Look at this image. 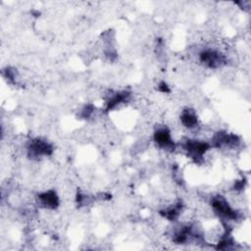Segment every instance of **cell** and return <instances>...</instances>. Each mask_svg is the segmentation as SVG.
Instances as JSON below:
<instances>
[{
	"instance_id": "obj_2",
	"label": "cell",
	"mask_w": 251,
	"mask_h": 251,
	"mask_svg": "<svg viewBox=\"0 0 251 251\" xmlns=\"http://www.w3.org/2000/svg\"><path fill=\"white\" fill-rule=\"evenodd\" d=\"M200 62L209 69H219L226 65V59L224 54L216 49H204L199 53Z\"/></svg>"
},
{
	"instance_id": "obj_4",
	"label": "cell",
	"mask_w": 251,
	"mask_h": 251,
	"mask_svg": "<svg viewBox=\"0 0 251 251\" xmlns=\"http://www.w3.org/2000/svg\"><path fill=\"white\" fill-rule=\"evenodd\" d=\"M53 153V146L41 138L32 139L27 146V156L30 159H39L50 156Z\"/></svg>"
},
{
	"instance_id": "obj_5",
	"label": "cell",
	"mask_w": 251,
	"mask_h": 251,
	"mask_svg": "<svg viewBox=\"0 0 251 251\" xmlns=\"http://www.w3.org/2000/svg\"><path fill=\"white\" fill-rule=\"evenodd\" d=\"M153 138L155 143L163 150L172 152L176 149V144L171 136V131L166 126L158 127L154 131Z\"/></svg>"
},
{
	"instance_id": "obj_11",
	"label": "cell",
	"mask_w": 251,
	"mask_h": 251,
	"mask_svg": "<svg viewBox=\"0 0 251 251\" xmlns=\"http://www.w3.org/2000/svg\"><path fill=\"white\" fill-rule=\"evenodd\" d=\"M92 112H93V106H91V105H86V106L83 108L82 112H81V116H82L83 118H88V117L91 116Z\"/></svg>"
},
{
	"instance_id": "obj_8",
	"label": "cell",
	"mask_w": 251,
	"mask_h": 251,
	"mask_svg": "<svg viewBox=\"0 0 251 251\" xmlns=\"http://www.w3.org/2000/svg\"><path fill=\"white\" fill-rule=\"evenodd\" d=\"M181 124L187 128H194L198 125V118L193 109L186 108L181 112L180 115Z\"/></svg>"
},
{
	"instance_id": "obj_9",
	"label": "cell",
	"mask_w": 251,
	"mask_h": 251,
	"mask_svg": "<svg viewBox=\"0 0 251 251\" xmlns=\"http://www.w3.org/2000/svg\"><path fill=\"white\" fill-rule=\"evenodd\" d=\"M129 96V92L127 91H120L116 92L114 95L110 97V99L107 101V106H106V111L109 112L113 109H115L118 105L124 103Z\"/></svg>"
},
{
	"instance_id": "obj_13",
	"label": "cell",
	"mask_w": 251,
	"mask_h": 251,
	"mask_svg": "<svg viewBox=\"0 0 251 251\" xmlns=\"http://www.w3.org/2000/svg\"><path fill=\"white\" fill-rule=\"evenodd\" d=\"M244 182H245V181H242V180H238V181H236V182H235V184H234V189H236V190H238V189H242V188H243V186H244Z\"/></svg>"
},
{
	"instance_id": "obj_6",
	"label": "cell",
	"mask_w": 251,
	"mask_h": 251,
	"mask_svg": "<svg viewBox=\"0 0 251 251\" xmlns=\"http://www.w3.org/2000/svg\"><path fill=\"white\" fill-rule=\"evenodd\" d=\"M240 143V139L237 135L232 133H227L226 131H219L217 132L212 138V144L214 147H228L234 148L238 146Z\"/></svg>"
},
{
	"instance_id": "obj_1",
	"label": "cell",
	"mask_w": 251,
	"mask_h": 251,
	"mask_svg": "<svg viewBox=\"0 0 251 251\" xmlns=\"http://www.w3.org/2000/svg\"><path fill=\"white\" fill-rule=\"evenodd\" d=\"M211 206L216 214H218L221 218L225 220L233 221L236 220L238 217V213L228 204L226 199L222 196H214L211 200Z\"/></svg>"
},
{
	"instance_id": "obj_7",
	"label": "cell",
	"mask_w": 251,
	"mask_h": 251,
	"mask_svg": "<svg viewBox=\"0 0 251 251\" xmlns=\"http://www.w3.org/2000/svg\"><path fill=\"white\" fill-rule=\"evenodd\" d=\"M36 201H37L38 206H40L41 208L50 209V210L56 209L60 203L59 196H58L57 192L53 189H49V190L39 193L36 196Z\"/></svg>"
},
{
	"instance_id": "obj_3",
	"label": "cell",
	"mask_w": 251,
	"mask_h": 251,
	"mask_svg": "<svg viewBox=\"0 0 251 251\" xmlns=\"http://www.w3.org/2000/svg\"><path fill=\"white\" fill-rule=\"evenodd\" d=\"M211 148V144L202 140L187 139L183 143V149L187 153V156L193 159L195 162H200L205 153Z\"/></svg>"
},
{
	"instance_id": "obj_10",
	"label": "cell",
	"mask_w": 251,
	"mask_h": 251,
	"mask_svg": "<svg viewBox=\"0 0 251 251\" xmlns=\"http://www.w3.org/2000/svg\"><path fill=\"white\" fill-rule=\"evenodd\" d=\"M181 210H182V203L178 201L177 203L166 208L165 210L160 211V214L162 217L168 219L169 221H176L180 215Z\"/></svg>"
},
{
	"instance_id": "obj_12",
	"label": "cell",
	"mask_w": 251,
	"mask_h": 251,
	"mask_svg": "<svg viewBox=\"0 0 251 251\" xmlns=\"http://www.w3.org/2000/svg\"><path fill=\"white\" fill-rule=\"evenodd\" d=\"M158 89H159L161 92H164V93L170 92V88H169L168 84H167L166 82H164V81L160 82V84H159V86H158Z\"/></svg>"
}]
</instances>
